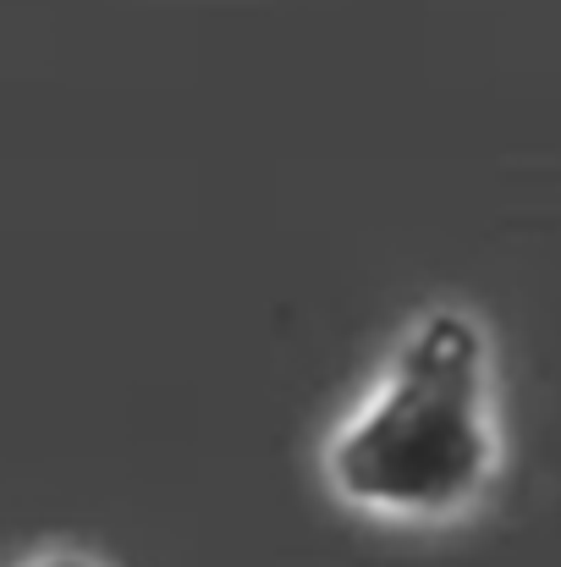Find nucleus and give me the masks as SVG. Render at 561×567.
<instances>
[{"instance_id": "obj_1", "label": "nucleus", "mask_w": 561, "mask_h": 567, "mask_svg": "<svg viewBox=\"0 0 561 567\" xmlns=\"http://www.w3.org/2000/svg\"><path fill=\"white\" fill-rule=\"evenodd\" d=\"M507 463L501 375L479 315L435 303L407 320L385 364L325 430L320 480L380 529L468 524Z\"/></svg>"}, {"instance_id": "obj_2", "label": "nucleus", "mask_w": 561, "mask_h": 567, "mask_svg": "<svg viewBox=\"0 0 561 567\" xmlns=\"http://www.w3.org/2000/svg\"><path fill=\"white\" fill-rule=\"evenodd\" d=\"M22 567H105L100 557H89V551H44V557H33V563Z\"/></svg>"}]
</instances>
